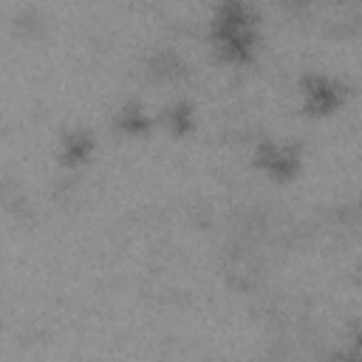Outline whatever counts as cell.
<instances>
[{"mask_svg":"<svg viewBox=\"0 0 362 362\" xmlns=\"http://www.w3.org/2000/svg\"><path fill=\"white\" fill-rule=\"evenodd\" d=\"M206 37L221 59L246 62L260 45V14L243 0H223L209 14Z\"/></svg>","mask_w":362,"mask_h":362,"instance_id":"obj_1","label":"cell"},{"mask_svg":"<svg viewBox=\"0 0 362 362\" xmlns=\"http://www.w3.org/2000/svg\"><path fill=\"white\" fill-rule=\"evenodd\" d=\"M300 99L305 113L311 116H331L337 107H342L345 102V82L328 71H308L300 76Z\"/></svg>","mask_w":362,"mask_h":362,"instance_id":"obj_2","label":"cell"},{"mask_svg":"<svg viewBox=\"0 0 362 362\" xmlns=\"http://www.w3.org/2000/svg\"><path fill=\"white\" fill-rule=\"evenodd\" d=\"M252 161L257 164V170H263L269 178L274 181H288L300 173L303 167V150L294 141H283V139H263L255 153Z\"/></svg>","mask_w":362,"mask_h":362,"instance_id":"obj_3","label":"cell"},{"mask_svg":"<svg viewBox=\"0 0 362 362\" xmlns=\"http://www.w3.org/2000/svg\"><path fill=\"white\" fill-rule=\"evenodd\" d=\"M337 362H362V322L351 331L348 345L337 354Z\"/></svg>","mask_w":362,"mask_h":362,"instance_id":"obj_7","label":"cell"},{"mask_svg":"<svg viewBox=\"0 0 362 362\" xmlns=\"http://www.w3.org/2000/svg\"><path fill=\"white\" fill-rule=\"evenodd\" d=\"M93 153V133L85 130V127H71L59 136V161L74 167V164H82L88 161Z\"/></svg>","mask_w":362,"mask_h":362,"instance_id":"obj_5","label":"cell"},{"mask_svg":"<svg viewBox=\"0 0 362 362\" xmlns=\"http://www.w3.org/2000/svg\"><path fill=\"white\" fill-rule=\"evenodd\" d=\"M158 124V116H153L141 102H124L116 110V130L124 136H144Z\"/></svg>","mask_w":362,"mask_h":362,"instance_id":"obj_4","label":"cell"},{"mask_svg":"<svg viewBox=\"0 0 362 362\" xmlns=\"http://www.w3.org/2000/svg\"><path fill=\"white\" fill-rule=\"evenodd\" d=\"M158 122H161L173 136H187V133L195 127V107H192L187 99H175V102H170V105L158 113Z\"/></svg>","mask_w":362,"mask_h":362,"instance_id":"obj_6","label":"cell"}]
</instances>
